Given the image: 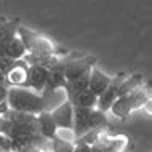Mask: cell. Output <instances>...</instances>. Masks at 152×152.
I'll list each match as a JSON object with an SVG mask.
<instances>
[{
	"mask_svg": "<svg viewBox=\"0 0 152 152\" xmlns=\"http://www.w3.org/2000/svg\"><path fill=\"white\" fill-rule=\"evenodd\" d=\"M7 104L11 110L39 115L43 110V98L27 87H8Z\"/></svg>",
	"mask_w": 152,
	"mask_h": 152,
	"instance_id": "6da1fadb",
	"label": "cell"
},
{
	"mask_svg": "<svg viewBox=\"0 0 152 152\" xmlns=\"http://www.w3.org/2000/svg\"><path fill=\"white\" fill-rule=\"evenodd\" d=\"M18 37L26 47L27 53H34V55H55L56 45L53 43L50 37L40 34L37 31H32L26 26H18Z\"/></svg>",
	"mask_w": 152,
	"mask_h": 152,
	"instance_id": "7a4b0ae2",
	"label": "cell"
},
{
	"mask_svg": "<svg viewBox=\"0 0 152 152\" xmlns=\"http://www.w3.org/2000/svg\"><path fill=\"white\" fill-rule=\"evenodd\" d=\"M96 63V58L93 56H83V58H75V59H69L64 61V75L66 80L71 82L80 77L88 75L91 67Z\"/></svg>",
	"mask_w": 152,
	"mask_h": 152,
	"instance_id": "3957f363",
	"label": "cell"
},
{
	"mask_svg": "<svg viewBox=\"0 0 152 152\" xmlns=\"http://www.w3.org/2000/svg\"><path fill=\"white\" fill-rule=\"evenodd\" d=\"M128 144L126 136H110L106 133V130L101 131L98 141L91 144V152H123V149Z\"/></svg>",
	"mask_w": 152,
	"mask_h": 152,
	"instance_id": "277c9868",
	"label": "cell"
},
{
	"mask_svg": "<svg viewBox=\"0 0 152 152\" xmlns=\"http://www.w3.org/2000/svg\"><path fill=\"white\" fill-rule=\"evenodd\" d=\"M48 75H50V69L40 67V66H29L27 69V80L24 87L34 90L37 93H42L48 82Z\"/></svg>",
	"mask_w": 152,
	"mask_h": 152,
	"instance_id": "5b68a950",
	"label": "cell"
},
{
	"mask_svg": "<svg viewBox=\"0 0 152 152\" xmlns=\"http://www.w3.org/2000/svg\"><path fill=\"white\" fill-rule=\"evenodd\" d=\"M53 120L58 128H72L74 126V104L71 101H64L56 109L51 110Z\"/></svg>",
	"mask_w": 152,
	"mask_h": 152,
	"instance_id": "8992f818",
	"label": "cell"
},
{
	"mask_svg": "<svg viewBox=\"0 0 152 152\" xmlns=\"http://www.w3.org/2000/svg\"><path fill=\"white\" fill-rule=\"evenodd\" d=\"M123 79V75L114 77L110 80L109 87L102 91L99 96H98V102H96V109L102 110V112H109V107L112 106V102L117 99V91H118V85H120V80Z\"/></svg>",
	"mask_w": 152,
	"mask_h": 152,
	"instance_id": "52a82bcc",
	"label": "cell"
},
{
	"mask_svg": "<svg viewBox=\"0 0 152 152\" xmlns=\"http://www.w3.org/2000/svg\"><path fill=\"white\" fill-rule=\"evenodd\" d=\"M94 107H83V106H74V131L77 138L83 136L90 131V115Z\"/></svg>",
	"mask_w": 152,
	"mask_h": 152,
	"instance_id": "ba28073f",
	"label": "cell"
},
{
	"mask_svg": "<svg viewBox=\"0 0 152 152\" xmlns=\"http://www.w3.org/2000/svg\"><path fill=\"white\" fill-rule=\"evenodd\" d=\"M27 69L29 64L24 59H18L15 66L7 72V85L8 87H24L27 80Z\"/></svg>",
	"mask_w": 152,
	"mask_h": 152,
	"instance_id": "9c48e42d",
	"label": "cell"
},
{
	"mask_svg": "<svg viewBox=\"0 0 152 152\" xmlns=\"http://www.w3.org/2000/svg\"><path fill=\"white\" fill-rule=\"evenodd\" d=\"M110 80H112V77H109L107 74H104L102 71H99L98 67L93 66L91 71L88 74V88L91 90L96 96H99V94L109 87Z\"/></svg>",
	"mask_w": 152,
	"mask_h": 152,
	"instance_id": "30bf717a",
	"label": "cell"
},
{
	"mask_svg": "<svg viewBox=\"0 0 152 152\" xmlns=\"http://www.w3.org/2000/svg\"><path fill=\"white\" fill-rule=\"evenodd\" d=\"M42 98H43V110H48V112H51L53 109H56L59 104H63L64 101L69 99L66 87L56 90H43Z\"/></svg>",
	"mask_w": 152,
	"mask_h": 152,
	"instance_id": "8fae6325",
	"label": "cell"
},
{
	"mask_svg": "<svg viewBox=\"0 0 152 152\" xmlns=\"http://www.w3.org/2000/svg\"><path fill=\"white\" fill-rule=\"evenodd\" d=\"M29 66H40L45 69H53L58 64L63 63L61 56L58 53L55 55H34V53H26V56L23 58Z\"/></svg>",
	"mask_w": 152,
	"mask_h": 152,
	"instance_id": "7c38bea8",
	"label": "cell"
},
{
	"mask_svg": "<svg viewBox=\"0 0 152 152\" xmlns=\"http://www.w3.org/2000/svg\"><path fill=\"white\" fill-rule=\"evenodd\" d=\"M37 126H39L40 134H42L47 141H51L56 134V130H58L55 120H53L51 112H48V110H42V112L37 115Z\"/></svg>",
	"mask_w": 152,
	"mask_h": 152,
	"instance_id": "4fadbf2b",
	"label": "cell"
},
{
	"mask_svg": "<svg viewBox=\"0 0 152 152\" xmlns=\"http://www.w3.org/2000/svg\"><path fill=\"white\" fill-rule=\"evenodd\" d=\"M133 104H131V99L128 94H123V96H118L115 101L112 102V106L109 107V112L112 114L114 117L117 118H126L130 115L131 112H133Z\"/></svg>",
	"mask_w": 152,
	"mask_h": 152,
	"instance_id": "5bb4252c",
	"label": "cell"
},
{
	"mask_svg": "<svg viewBox=\"0 0 152 152\" xmlns=\"http://www.w3.org/2000/svg\"><path fill=\"white\" fill-rule=\"evenodd\" d=\"M2 48H3V55L8 56V58H13V59H23L27 53L26 47H24V43L21 42V39L18 37V34H16L13 39H10L8 42L3 43Z\"/></svg>",
	"mask_w": 152,
	"mask_h": 152,
	"instance_id": "9a60e30c",
	"label": "cell"
},
{
	"mask_svg": "<svg viewBox=\"0 0 152 152\" xmlns=\"http://www.w3.org/2000/svg\"><path fill=\"white\" fill-rule=\"evenodd\" d=\"M18 26L16 21H8V19H0V45L8 42L10 39L18 34Z\"/></svg>",
	"mask_w": 152,
	"mask_h": 152,
	"instance_id": "2e32d148",
	"label": "cell"
},
{
	"mask_svg": "<svg viewBox=\"0 0 152 152\" xmlns=\"http://www.w3.org/2000/svg\"><path fill=\"white\" fill-rule=\"evenodd\" d=\"M71 102L74 106H83V107H96L98 96L94 94L90 88L83 90L82 93H79L75 98H72Z\"/></svg>",
	"mask_w": 152,
	"mask_h": 152,
	"instance_id": "e0dca14e",
	"label": "cell"
},
{
	"mask_svg": "<svg viewBox=\"0 0 152 152\" xmlns=\"http://www.w3.org/2000/svg\"><path fill=\"white\" fill-rule=\"evenodd\" d=\"M128 96L131 99V104H133V109L136 110V109H141V106L144 104V101L151 96V94H149V90L141 85V87L134 88L131 93H128Z\"/></svg>",
	"mask_w": 152,
	"mask_h": 152,
	"instance_id": "ac0fdd59",
	"label": "cell"
},
{
	"mask_svg": "<svg viewBox=\"0 0 152 152\" xmlns=\"http://www.w3.org/2000/svg\"><path fill=\"white\" fill-rule=\"evenodd\" d=\"M106 126H107L106 112L94 107L91 110V115H90V130H106Z\"/></svg>",
	"mask_w": 152,
	"mask_h": 152,
	"instance_id": "d6986e66",
	"label": "cell"
},
{
	"mask_svg": "<svg viewBox=\"0 0 152 152\" xmlns=\"http://www.w3.org/2000/svg\"><path fill=\"white\" fill-rule=\"evenodd\" d=\"M50 142H51L53 152H74V142L63 141V139H58V138H53Z\"/></svg>",
	"mask_w": 152,
	"mask_h": 152,
	"instance_id": "ffe728a7",
	"label": "cell"
},
{
	"mask_svg": "<svg viewBox=\"0 0 152 152\" xmlns=\"http://www.w3.org/2000/svg\"><path fill=\"white\" fill-rule=\"evenodd\" d=\"M55 138L63 139V141H69V142H75L77 134H75V131H74V128H58Z\"/></svg>",
	"mask_w": 152,
	"mask_h": 152,
	"instance_id": "44dd1931",
	"label": "cell"
},
{
	"mask_svg": "<svg viewBox=\"0 0 152 152\" xmlns=\"http://www.w3.org/2000/svg\"><path fill=\"white\" fill-rule=\"evenodd\" d=\"M0 152H13V149H11V139L3 133H0Z\"/></svg>",
	"mask_w": 152,
	"mask_h": 152,
	"instance_id": "7402d4cb",
	"label": "cell"
},
{
	"mask_svg": "<svg viewBox=\"0 0 152 152\" xmlns=\"http://www.w3.org/2000/svg\"><path fill=\"white\" fill-rule=\"evenodd\" d=\"M74 152H91V146L85 144V142H74Z\"/></svg>",
	"mask_w": 152,
	"mask_h": 152,
	"instance_id": "603a6c76",
	"label": "cell"
},
{
	"mask_svg": "<svg viewBox=\"0 0 152 152\" xmlns=\"http://www.w3.org/2000/svg\"><path fill=\"white\" fill-rule=\"evenodd\" d=\"M141 109L144 110L147 115H152V96H149V98L144 101V104L141 106Z\"/></svg>",
	"mask_w": 152,
	"mask_h": 152,
	"instance_id": "cb8c5ba5",
	"label": "cell"
},
{
	"mask_svg": "<svg viewBox=\"0 0 152 152\" xmlns=\"http://www.w3.org/2000/svg\"><path fill=\"white\" fill-rule=\"evenodd\" d=\"M7 94H8V87L7 85H0V102L7 101Z\"/></svg>",
	"mask_w": 152,
	"mask_h": 152,
	"instance_id": "d4e9b609",
	"label": "cell"
},
{
	"mask_svg": "<svg viewBox=\"0 0 152 152\" xmlns=\"http://www.w3.org/2000/svg\"><path fill=\"white\" fill-rule=\"evenodd\" d=\"M10 109L8 107V104H7V101H3V102H0V117H3L7 114V110Z\"/></svg>",
	"mask_w": 152,
	"mask_h": 152,
	"instance_id": "484cf974",
	"label": "cell"
},
{
	"mask_svg": "<svg viewBox=\"0 0 152 152\" xmlns=\"http://www.w3.org/2000/svg\"><path fill=\"white\" fill-rule=\"evenodd\" d=\"M0 85H7V74L0 71ZM8 87V85H7Z\"/></svg>",
	"mask_w": 152,
	"mask_h": 152,
	"instance_id": "4316f807",
	"label": "cell"
},
{
	"mask_svg": "<svg viewBox=\"0 0 152 152\" xmlns=\"http://www.w3.org/2000/svg\"><path fill=\"white\" fill-rule=\"evenodd\" d=\"M3 130V117H0V133H2Z\"/></svg>",
	"mask_w": 152,
	"mask_h": 152,
	"instance_id": "83f0119b",
	"label": "cell"
},
{
	"mask_svg": "<svg viewBox=\"0 0 152 152\" xmlns=\"http://www.w3.org/2000/svg\"><path fill=\"white\" fill-rule=\"evenodd\" d=\"M0 56H3V48H2V45H0Z\"/></svg>",
	"mask_w": 152,
	"mask_h": 152,
	"instance_id": "f1b7e54d",
	"label": "cell"
},
{
	"mask_svg": "<svg viewBox=\"0 0 152 152\" xmlns=\"http://www.w3.org/2000/svg\"><path fill=\"white\" fill-rule=\"evenodd\" d=\"M42 152H53V151H51V149H48V151H45V149H43Z\"/></svg>",
	"mask_w": 152,
	"mask_h": 152,
	"instance_id": "f546056e",
	"label": "cell"
}]
</instances>
